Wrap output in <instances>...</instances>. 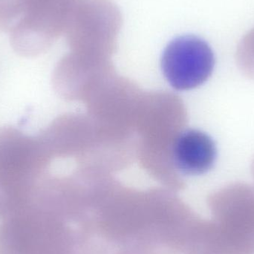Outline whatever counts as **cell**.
<instances>
[{"mask_svg":"<svg viewBox=\"0 0 254 254\" xmlns=\"http://www.w3.org/2000/svg\"><path fill=\"white\" fill-rule=\"evenodd\" d=\"M194 237L192 254H251L236 246L215 222L200 223Z\"/></svg>","mask_w":254,"mask_h":254,"instance_id":"obj_8","label":"cell"},{"mask_svg":"<svg viewBox=\"0 0 254 254\" xmlns=\"http://www.w3.org/2000/svg\"><path fill=\"white\" fill-rule=\"evenodd\" d=\"M31 136L13 127L0 128V219L29 207L38 181L40 146Z\"/></svg>","mask_w":254,"mask_h":254,"instance_id":"obj_1","label":"cell"},{"mask_svg":"<svg viewBox=\"0 0 254 254\" xmlns=\"http://www.w3.org/2000/svg\"><path fill=\"white\" fill-rule=\"evenodd\" d=\"M80 0H5L10 41L16 52L34 56L65 33Z\"/></svg>","mask_w":254,"mask_h":254,"instance_id":"obj_2","label":"cell"},{"mask_svg":"<svg viewBox=\"0 0 254 254\" xmlns=\"http://www.w3.org/2000/svg\"><path fill=\"white\" fill-rule=\"evenodd\" d=\"M252 173H253V176L254 177V158L253 160V162H252Z\"/></svg>","mask_w":254,"mask_h":254,"instance_id":"obj_10","label":"cell"},{"mask_svg":"<svg viewBox=\"0 0 254 254\" xmlns=\"http://www.w3.org/2000/svg\"><path fill=\"white\" fill-rule=\"evenodd\" d=\"M236 58L242 72L254 80V28L239 43Z\"/></svg>","mask_w":254,"mask_h":254,"instance_id":"obj_9","label":"cell"},{"mask_svg":"<svg viewBox=\"0 0 254 254\" xmlns=\"http://www.w3.org/2000/svg\"><path fill=\"white\" fill-rule=\"evenodd\" d=\"M214 222L236 246L254 254V188L234 183L215 192L210 199Z\"/></svg>","mask_w":254,"mask_h":254,"instance_id":"obj_5","label":"cell"},{"mask_svg":"<svg viewBox=\"0 0 254 254\" xmlns=\"http://www.w3.org/2000/svg\"><path fill=\"white\" fill-rule=\"evenodd\" d=\"M62 228L49 213L29 208L0 222V254H63Z\"/></svg>","mask_w":254,"mask_h":254,"instance_id":"obj_3","label":"cell"},{"mask_svg":"<svg viewBox=\"0 0 254 254\" xmlns=\"http://www.w3.org/2000/svg\"><path fill=\"white\" fill-rule=\"evenodd\" d=\"M217 150L213 139L203 131L189 129L182 132L175 143V164L184 174L198 176L214 165Z\"/></svg>","mask_w":254,"mask_h":254,"instance_id":"obj_7","label":"cell"},{"mask_svg":"<svg viewBox=\"0 0 254 254\" xmlns=\"http://www.w3.org/2000/svg\"><path fill=\"white\" fill-rule=\"evenodd\" d=\"M214 65L211 48L195 35L180 36L172 40L161 58L164 76L178 90H189L204 83L211 75Z\"/></svg>","mask_w":254,"mask_h":254,"instance_id":"obj_4","label":"cell"},{"mask_svg":"<svg viewBox=\"0 0 254 254\" xmlns=\"http://www.w3.org/2000/svg\"><path fill=\"white\" fill-rule=\"evenodd\" d=\"M122 16L112 0H80L67 27L73 45H110L120 32Z\"/></svg>","mask_w":254,"mask_h":254,"instance_id":"obj_6","label":"cell"}]
</instances>
